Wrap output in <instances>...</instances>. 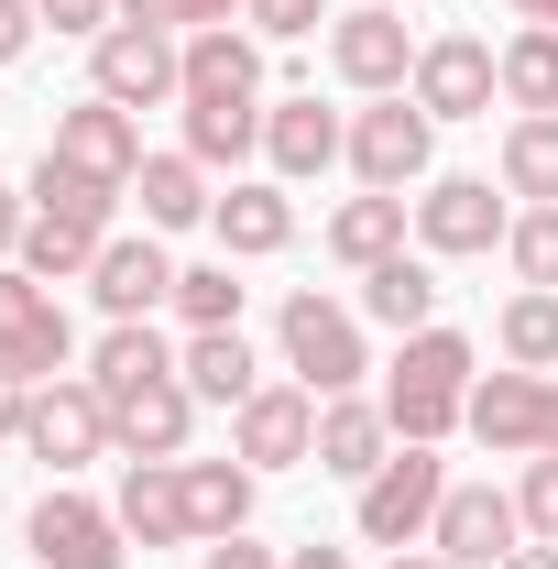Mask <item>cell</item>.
<instances>
[{
    "label": "cell",
    "instance_id": "6da1fadb",
    "mask_svg": "<svg viewBox=\"0 0 558 569\" xmlns=\"http://www.w3.org/2000/svg\"><path fill=\"white\" fill-rule=\"evenodd\" d=\"M471 372H482V351H471L460 329H417V340L395 351V372H383V417H395V438L438 449L449 427L471 417Z\"/></svg>",
    "mask_w": 558,
    "mask_h": 569
},
{
    "label": "cell",
    "instance_id": "7a4b0ae2",
    "mask_svg": "<svg viewBox=\"0 0 558 569\" xmlns=\"http://www.w3.org/2000/svg\"><path fill=\"white\" fill-rule=\"evenodd\" d=\"M275 340H285V372H296L318 406H329V395H361V372H372V351H361V318H350V307H329L318 284H296V296H285Z\"/></svg>",
    "mask_w": 558,
    "mask_h": 569
},
{
    "label": "cell",
    "instance_id": "3957f363",
    "mask_svg": "<svg viewBox=\"0 0 558 569\" xmlns=\"http://www.w3.org/2000/svg\"><path fill=\"white\" fill-rule=\"evenodd\" d=\"M340 164L372 187V198H406V187H427V164H438V121L395 88V99L350 110V153H340Z\"/></svg>",
    "mask_w": 558,
    "mask_h": 569
},
{
    "label": "cell",
    "instance_id": "277c9868",
    "mask_svg": "<svg viewBox=\"0 0 558 569\" xmlns=\"http://www.w3.org/2000/svg\"><path fill=\"white\" fill-rule=\"evenodd\" d=\"M88 88H99L110 110H165V99H187V33L110 22V33L88 44Z\"/></svg>",
    "mask_w": 558,
    "mask_h": 569
},
{
    "label": "cell",
    "instance_id": "5b68a950",
    "mask_svg": "<svg viewBox=\"0 0 558 569\" xmlns=\"http://www.w3.org/2000/svg\"><path fill=\"white\" fill-rule=\"evenodd\" d=\"M460 427L482 438L492 460H548V449H558V372H515V361L482 372Z\"/></svg>",
    "mask_w": 558,
    "mask_h": 569
},
{
    "label": "cell",
    "instance_id": "8992f818",
    "mask_svg": "<svg viewBox=\"0 0 558 569\" xmlns=\"http://www.w3.org/2000/svg\"><path fill=\"white\" fill-rule=\"evenodd\" d=\"M438 503H449V460L417 449V438H395V460L361 482V537H372V548H427Z\"/></svg>",
    "mask_w": 558,
    "mask_h": 569
},
{
    "label": "cell",
    "instance_id": "52a82bcc",
    "mask_svg": "<svg viewBox=\"0 0 558 569\" xmlns=\"http://www.w3.org/2000/svg\"><path fill=\"white\" fill-rule=\"evenodd\" d=\"M22 449L44 460V482H67V471H88L99 449H110V395L88 383V372H56V383H33V417H22Z\"/></svg>",
    "mask_w": 558,
    "mask_h": 569
},
{
    "label": "cell",
    "instance_id": "ba28073f",
    "mask_svg": "<svg viewBox=\"0 0 558 569\" xmlns=\"http://www.w3.org/2000/svg\"><path fill=\"white\" fill-rule=\"evenodd\" d=\"M0 361L22 383H56L77 361V329H67V307H56V284L22 274V263H0Z\"/></svg>",
    "mask_w": 558,
    "mask_h": 569
},
{
    "label": "cell",
    "instance_id": "9c48e42d",
    "mask_svg": "<svg viewBox=\"0 0 558 569\" xmlns=\"http://www.w3.org/2000/svg\"><path fill=\"white\" fill-rule=\"evenodd\" d=\"M329 67H340V88H361V99H395V88H417V33H406V11H340L329 22Z\"/></svg>",
    "mask_w": 558,
    "mask_h": 569
},
{
    "label": "cell",
    "instance_id": "30bf717a",
    "mask_svg": "<svg viewBox=\"0 0 558 569\" xmlns=\"http://www.w3.org/2000/svg\"><path fill=\"white\" fill-rule=\"evenodd\" d=\"M22 548L44 569H121V515L110 503H88V493H67V482H44V503H33V526H22Z\"/></svg>",
    "mask_w": 558,
    "mask_h": 569
},
{
    "label": "cell",
    "instance_id": "8fae6325",
    "mask_svg": "<svg viewBox=\"0 0 558 569\" xmlns=\"http://www.w3.org/2000/svg\"><path fill=\"white\" fill-rule=\"evenodd\" d=\"M67 176H99V187H121L132 198V176H142V121L132 110H110L99 88L77 99V110H56V142H44Z\"/></svg>",
    "mask_w": 558,
    "mask_h": 569
},
{
    "label": "cell",
    "instance_id": "7c38bea8",
    "mask_svg": "<svg viewBox=\"0 0 558 569\" xmlns=\"http://www.w3.org/2000/svg\"><path fill=\"white\" fill-rule=\"evenodd\" d=\"M230 460H252V471L318 460V395L307 383H263L252 406H230Z\"/></svg>",
    "mask_w": 558,
    "mask_h": 569
},
{
    "label": "cell",
    "instance_id": "4fadbf2b",
    "mask_svg": "<svg viewBox=\"0 0 558 569\" xmlns=\"http://www.w3.org/2000/svg\"><path fill=\"white\" fill-rule=\"evenodd\" d=\"M427 548L460 559V569H504L515 548H526V515H515V493H492V482H449L438 526H427Z\"/></svg>",
    "mask_w": 558,
    "mask_h": 569
},
{
    "label": "cell",
    "instance_id": "5bb4252c",
    "mask_svg": "<svg viewBox=\"0 0 558 569\" xmlns=\"http://www.w3.org/2000/svg\"><path fill=\"white\" fill-rule=\"evenodd\" d=\"M417 99L427 121H482L492 99H504V77H492V44L482 33H438V44H417Z\"/></svg>",
    "mask_w": 558,
    "mask_h": 569
},
{
    "label": "cell",
    "instance_id": "9a60e30c",
    "mask_svg": "<svg viewBox=\"0 0 558 569\" xmlns=\"http://www.w3.org/2000/svg\"><path fill=\"white\" fill-rule=\"evenodd\" d=\"M504 230H515V209L492 198V176H427V198H417L427 252H492Z\"/></svg>",
    "mask_w": 558,
    "mask_h": 569
},
{
    "label": "cell",
    "instance_id": "2e32d148",
    "mask_svg": "<svg viewBox=\"0 0 558 569\" xmlns=\"http://www.w3.org/2000/svg\"><path fill=\"white\" fill-rule=\"evenodd\" d=\"M187 110H263V33H187Z\"/></svg>",
    "mask_w": 558,
    "mask_h": 569
},
{
    "label": "cell",
    "instance_id": "e0dca14e",
    "mask_svg": "<svg viewBox=\"0 0 558 569\" xmlns=\"http://www.w3.org/2000/svg\"><path fill=\"white\" fill-rule=\"evenodd\" d=\"M121 537L132 548H187L198 515H187V460H121Z\"/></svg>",
    "mask_w": 558,
    "mask_h": 569
},
{
    "label": "cell",
    "instance_id": "ac0fdd59",
    "mask_svg": "<svg viewBox=\"0 0 558 569\" xmlns=\"http://www.w3.org/2000/svg\"><path fill=\"white\" fill-rule=\"evenodd\" d=\"M88 296H99V318H153V307H176V263H165V230H110V252H99V274H88Z\"/></svg>",
    "mask_w": 558,
    "mask_h": 569
},
{
    "label": "cell",
    "instance_id": "d6986e66",
    "mask_svg": "<svg viewBox=\"0 0 558 569\" xmlns=\"http://www.w3.org/2000/svg\"><path fill=\"white\" fill-rule=\"evenodd\" d=\"M187 427H198V395H187V372H165V383L110 406V449L121 460H187Z\"/></svg>",
    "mask_w": 558,
    "mask_h": 569
},
{
    "label": "cell",
    "instance_id": "ffe728a7",
    "mask_svg": "<svg viewBox=\"0 0 558 569\" xmlns=\"http://www.w3.org/2000/svg\"><path fill=\"white\" fill-rule=\"evenodd\" d=\"M340 153H350V121H340V110H318V99H275V110H263V164H275L285 187L329 176Z\"/></svg>",
    "mask_w": 558,
    "mask_h": 569
},
{
    "label": "cell",
    "instance_id": "44dd1931",
    "mask_svg": "<svg viewBox=\"0 0 558 569\" xmlns=\"http://www.w3.org/2000/svg\"><path fill=\"white\" fill-rule=\"evenodd\" d=\"M209 230H219V252H230V263L285 252V241H296V198H285V176H241V187L209 209Z\"/></svg>",
    "mask_w": 558,
    "mask_h": 569
},
{
    "label": "cell",
    "instance_id": "7402d4cb",
    "mask_svg": "<svg viewBox=\"0 0 558 569\" xmlns=\"http://www.w3.org/2000/svg\"><path fill=\"white\" fill-rule=\"evenodd\" d=\"M383 460H395V417H383L372 395H329V406H318V471L372 482Z\"/></svg>",
    "mask_w": 558,
    "mask_h": 569
},
{
    "label": "cell",
    "instance_id": "603a6c76",
    "mask_svg": "<svg viewBox=\"0 0 558 569\" xmlns=\"http://www.w3.org/2000/svg\"><path fill=\"white\" fill-rule=\"evenodd\" d=\"M176 372H187V395H198V406H252V395H263V361H252L241 329H187Z\"/></svg>",
    "mask_w": 558,
    "mask_h": 569
},
{
    "label": "cell",
    "instance_id": "cb8c5ba5",
    "mask_svg": "<svg viewBox=\"0 0 558 569\" xmlns=\"http://www.w3.org/2000/svg\"><path fill=\"white\" fill-rule=\"evenodd\" d=\"M361 318H372V329H395V340L438 329V263H417V252L372 263V274H361Z\"/></svg>",
    "mask_w": 558,
    "mask_h": 569
},
{
    "label": "cell",
    "instance_id": "d4e9b609",
    "mask_svg": "<svg viewBox=\"0 0 558 569\" xmlns=\"http://www.w3.org/2000/svg\"><path fill=\"white\" fill-rule=\"evenodd\" d=\"M406 219H417V198H372V187H361V198L329 209V252H340L350 274H372V263L406 252Z\"/></svg>",
    "mask_w": 558,
    "mask_h": 569
},
{
    "label": "cell",
    "instance_id": "484cf974",
    "mask_svg": "<svg viewBox=\"0 0 558 569\" xmlns=\"http://www.w3.org/2000/svg\"><path fill=\"white\" fill-rule=\"evenodd\" d=\"M99 252H110L99 219H67V209H33V219H22V274H44V284L99 274Z\"/></svg>",
    "mask_w": 558,
    "mask_h": 569
},
{
    "label": "cell",
    "instance_id": "4316f807",
    "mask_svg": "<svg viewBox=\"0 0 558 569\" xmlns=\"http://www.w3.org/2000/svg\"><path fill=\"white\" fill-rule=\"evenodd\" d=\"M132 198H142V230H187V219H209V164L198 153H142V176H132Z\"/></svg>",
    "mask_w": 558,
    "mask_h": 569
},
{
    "label": "cell",
    "instance_id": "83f0119b",
    "mask_svg": "<svg viewBox=\"0 0 558 569\" xmlns=\"http://www.w3.org/2000/svg\"><path fill=\"white\" fill-rule=\"evenodd\" d=\"M165 372H176V351L153 340V318H110V340L88 351V383H99L110 406H121V395H142V383H165Z\"/></svg>",
    "mask_w": 558,
    "mask_h": 569
},
{
    "label": "cell",
    "instance_id": "f1b7e54d",
    "mask_svg": "<svg viewBox=\"0 0 558 569\" xmlns=\"http://www.w3.org/2000/svg\"><path fill=\"white\" fill-rule=\"evenodd\" d=\"M504 198L558 209V110H515V132H504Z\"/></svg>",
    "mask_w": 558,
    "mask_h": 569
},
{
    "label": "cell",
    "instance_id": "f546056e",
    "mask_svg": "<svg viewBox=\"0 0 558 569\" xmlns=\"http://www.w3.org/2000/svg\"><path fill=\"white\" fill-rule=\"evenodd\" d=\"M187 515H198V537H241L252 526V460H187Z\"/></svg>",
    "mask_w": 558,
    "mask_h": 569
},
{
    "label": "cell",
    "instance_id": "4dcf8cb0",
    "mask_svg": "<svg viewBox=\"0 0 558 569\" xmlns=\"http://www.w3.org/2000/svg\"><path fill=\"white\" fill-rule=\"evenodd\" d=\"M492 77H504L515 110H558V33H537V22L504 33V44H492Z\"/></svg>",
    "mask_w": 558,
    "mask_h": 569
},
{
    "label": "cell",
    "instance_id": "1f68e13d",
    "mask_svg": "<svg viewBox=\"0 0 558 569\" xmlns=\"http://www.w3.org/2000/svg\"><path fill=\"white\" fill-rule=\"evenodd\" d=\"M492 340H504L515 372H558V296H548V284H526V296L504 307V329H492Z\"/></svg>",
    "mask_w": 558,
    "mask_h": 569
},
{
    "label": "cell",
    "instance_id": "d6a6232c",
    "mask_svg": "<svg viewBox=\"0 0 558 569\" xmlns=\"http://www.w3.org/2000/svg\"><path fill=\"white\" fill-rule=\"evenodd\" d=\"M176 318H187V329H241V284H230V252L176 274Z\"/></svg>",
    "mask_w": 558,
    "mask_h": 569
},
{
    "label": "cell",
    "instance_id": "836d02e7",
    "mask_svg": "<svg viewBox=\"0 0 558 569\" xmlns=\"http://www.w3.org/2000/svg\"><path fill=\"white\" fill-rule=\"evenodd\" d=\"M22 198H33V209H67V219H99V230H110V209H121V187H99V176H67L56 153L33 164V187H22Z\"/></svg>",
    "mask_w": 558,
    "mask_h": 569
},
{
    "label": "cell",
    "instance_id": "e575fe53",
    "mask_svg": "<svg viewBox=\"0 0 558 569\" xmlns=\"http://www.w3.org/2000/svg\"><path fill=\"white\" fill-rule=\"evenodd\" d=\"M275 110V99H263ZM263 110H187V153L198 164H241L252 142H263Z\"/></svg>",
    "mask_w": 558,
    "mask_h": 569
},
{
    "label": "cell",
    "instance_id": "d590c367",
    "mask_svg": "<svg viewBox=\"0 0 558 569\" xmlns=\"http://www.w3.org/2000/svg\"><path fill=\"white\" fill-rule=\"evenodd\" d=\"M504 252H515V274H526V284H548V296H558V209H526L515 230H504Z\"/></svg>",
    "mask_w": 558,
    "mask_h": 569
},
{
    "label": "cell",
    "instance_id": "8d00e7d4",
    "mask_svg": "<svg viewBox=\"0 0 558 569\" xmlns=\"http://www.w3.org/2000/svg\"><path fill=\"white\" fill-rule=\"evenodd\" d=\"M241 22H252L263 44H307V33L329 22V0H241Z\"/></svg>",
    "mask_w": 558,
    "mask_h": 569
},
{
    "label": "cell",
    "instance_id": "74e56055",
    "mask_svg": "<svg viewBox=\"0 0 558 569\" xmlns=\"http://www.w3.org/2000/svg\"><path fill=\"white\" fill-rule=\"evenodd\" d=\"M230 11H241V0H121V22H153V33H209Z\"/></svg>",
    "mask_w": 558,
    "mask_h": 569
},
{
    "label": "cell",
    "instance_id": "f35d334b",
    "mask_svg": "<svg viewBox=\"0 0 558 569\" xmlns=\"http://www.w3.org/2000/svg\"><path fill=\"white\" fill-rule=\"evenodd\" d=\"M515 515H526V537H548V548H558V449H548V460H526V493H515Z\"/></svg>",
    "mask_w": 558,
    "mask_h": 569
},
{
    "label": "cell",
    "instance_id": "ab89813d",
    "mask_svg": "<svg viewBox=\"0 0 558 569\" xmlns=\"http://www.w3.org/2000/svg\"><path fill=\"white\" fill-rule=\"evenodd\" d=\"M33 11H44V22H56V33H88V44H99V33H110V11H121V0H33Z\"/></svg>",
    "mask_w": 558,
    "mask_h": 569
},
{
    "label": "cell",
    "instance_id": "60d3db41",
    "mask_svg": "<svg viewBox=\"0 0 558 569\" xmlns=\"http://www.w3.org/2000/svg\"><path fill=\"white\" fill-rule=\"evenodd\" d=\"M198 569H285V559H275V548H252V537H209Z\"/></svg>",
    "mask_w": 558,
    "mask_h": 569
},
{
    "label": "cell",
    "instance_id": "b9f144b4",
    "mask_svg": "<svg viewBox=\"0 0 558 569\" xmlns=\"http://www.w3.org/2000/svg\"><path fill=\"white\" fill-rule=\"evenodd\" d=\"M33 22H44V11H33V0H0V67H11V56H22V44H33Z\"/></svg>",
    "mask_w": 558,
    "mask_h": 569
},
{
    "label": "cell",
    "instance_id": "7bdbcfd3",
    "mask_svg": "<svg viewBox=\"0 0 558 569\" xmlns=\"http://www.w3.org/2000/svg\"><path fill=\"white\" fill-rule=\"evenodd\" d=\"M22 417H33V383H22V372L0 361V438H22Z\"/></svg>",
    "mask_w": 558,
    "mask_h": 569
},
{
    "label": "cell",
    "instance_id": "ee69618b",
    "mask_svg": "<svg viewBox=\"0 0 558 569\" xmlns=\"http://www.w3.org/2000/svg\"><path fill=\"white\" fill-rule=\"evenodd\" d=\"M22 219H33V198H22V187H0V263H22Z\"/></svg>",
    "mask_w": 558,
    "mask_h": 569
},
{
    "label": "cell",
    "instance_id": "f6af8a7d",
    "mask_svg": "<svg viewBox=\"0 0 558 569\" xmlns=\"http://www.w3.org/2000/svg\"><path fill=\"white\" fill-rule=\"evenodd\" d=\"M285 569H350V548H296Z\"/></svg>",
    "mask_w": 558,
    "mask_h": 569
},
{
    "label": "cell",
    "instance_id": "bcb514c9",
    "mask_svg": "<svg viewBox=\"0 0 558 569\" xmlns=\"http://www.w3.org/2000/svg\"><path fill=\"white\" fill-rule=\"evenodd\" d=\"M383 569H460V559H438V548H395Z\"/></svg>",
    "mask_w": 558,
    "mask_h": 569
},
{
    "label": "cell",
    "instance_id": "7dc6e473",
    "mask_svg": "<svg viewBox=\"0 0 558 569\" xmlns=\"http://www.w3.org/2000/svg\"><path fill=\"white\" fill-rule=\"evenodd\" d=\"M515 22H537V33H558V0H515Z\"/></svg>",
    "mask_w": 558,
    "mask_h": 569
},
{
    "label": "cell",
    "instance_id": "c3c4849f",
    "mask_svg": "<svg viewBox=\"0 0 558 569\" xmlns=\"http://www.w3.org/2000/svg\"><path fill=\"white\" fill-rule=\"evenodd\" d=\"M504 569H558V548H515V559H504Z\"/></svg>",
    "mask_w": 558,
    "mask_h": 569
},
{
    "label": "cell",
    "instance_id": "681fc988",
    "mask_svg": "<svg viewBox=\"0 0 558 569\" xmlns=\"http://www.w3.org/2000/svg\"><path fill=\"white\" fill-rule=\"evenodd\" d=\"M372 11H406V0H372Z\"/></svg>",
    "mask_w": 558,
    "mask_h": 569
},
{
    "label": "cell",
    "instance_id": "f907efd6",
    "mask_svg": "<svg viewBox=\"0 0 558 569\" xmlns=\"http://www.w3.org/2000/svg\"><path fill=\"white\" fill-rule=\"evenodd\" d=\"M0 121H11V110H0Z\"/></svg>",
    "mask_w": 558,
    "mask_h": 569
}]
</instances>
